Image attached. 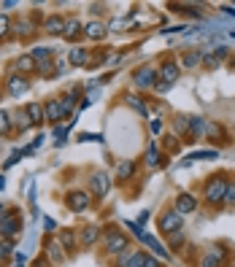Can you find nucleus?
<instances>
[{"label":"nucleus","instance_id":"obj_36","mask_svg":"<svg viewBox=\"0 0 235 267\" xmlns=\"http://www.w3.org/2000/svg\"><path fill=\"white\" fill-rule=\"evenodd\" d=\"M8 30H11V22H8L6 14H0V35H6Z\"/></svg>","mask_w":235,"mask_h":267},{"label":"nucleus","instance_id":"obj_40","mask_svg":"<svg viewBox=\"0 0 235 267\" xmlns=\"http://www.w3.org/2000/svg\"><path fill=\"white\" fill-rule=\"evenodd\" d=\"M0 208H3V205H0Z\"/></svg>","mask_w":235,"mask_h":267},{"label":"nucleus","instance_id":"obj_1","mask_svg":"<svg viewBox=\"0 0 235 267\" xmlns=\"http://www.w3.org/2000/svg\"><path fill=\"white\" fill-rule=\"evenodd\" d=\"M224 194H227V181H224L222 175H216V178H211V181L206 184V200H208L211 205L222 203Z\"/></svg>","mask_w":235,"mask_h":267},{"label":"nucleus","instance_id":"obj_7","mask_svg":"<svg viewBox=\"0 0 235 267\" xmlns=\"http://www.w3.org/2000/svg\"><path fill=\"white\" fill-rule=\"evenodd\" d=\"M27 89H30V81L24 76H8V95H11V97H19V95H24Z\"/></svg>","mask_w":235,"mask_h":267},{"label":"nucleus","instance_id":"obj_32","mask_svg":"<svg viewBox=\"0 0 235 267\" xmlns=\"http://www.w3.org/2000/svg\"><path fill=\"white\" fill-rule=\"evenodd\" d=\"M189 133H192V135H200V133H203V119H200V116H192V119H189Z\"/></svg>","mask_w":235,"mask_h":267},{"label":"nucleus","instance_id":"obj_13","mask_svg":"<svg viewBox=\"0 0 235 267\" xmlns=\"http://www.w3.org/2000/svg\"><path fill=\"white\" fill-rule=\"evenodd\" d=\"M81 22L78 19H65V30H62V35H65V41H76L78 35H81Z\"/></svg>","mask_w":235,"mask_h":267},{"label":"nucleus","instance_id":"obj_16","mask_svg":"<svg viewBox=\"0 0 235 267\" xmlns=\"http://www.w3.org/2000/svg\"><path fill=\"white\" fill-rule=\"evenodd\" d=\"M17 68H19V73H33V70H38V62L33 59V54H22L17 59Z\"/></svg>","mask_w":235,"mask_h":267},{"label":"nucleus","instance_id":"obj_29","mask_svg":"<svg viewBox=\"0 0 235 267\" xmlns=\"http://www.w3.org/2000/svg\"><path fill=\"white\" fill-rule=\"evenodd\" d=\"M11 133V114L0 111V135H8Z\"/></svg>","mask_w":235,"mask_h":267},{"label":"nucleus","instance_id":"obj_37","mask_svg":"<svg viewBox=\"0 0 235 267\" xmlns=\"http://www.w3.org/2000/svg\"><path fill=\"white\" fill-rule=\"evenodd\" d=\"M17 30H22V35H30V33H33V30H36V24H33V22H22V24H19Z\"/></svg>","mask_w":235,"mask_h":267},{"label":"nucleus","instance_id":"obj_3","mask_svg":"<svg viewBox=\"0 0 235 267\" xmlns=\"http://www.w3.org/2000/svg\"><path fill=\"white\" fill-rule=\"evenodd\" d=\"M127 248H130L127 235H122L119 229H111V232H106V251H108V254H124Z\"/></svg>","mask_w":235,"mask_h":267},{"label":"nucleus","instance_id":"obj_10","mask_svg":"<svg viewBox=\"0 0 235 267\" xmlns=\"http://www.w3.org/2000/svg\"><path fill=\"white\" fill-rule=\"evenodd\" d=\"M136 84L138 87H157V70L154 68H141L136 73Z\"/></svg>","mask_w":235,"mask_h":267},{"label":"nucleus","instance_id":"obj_23","mask_svg":"<svg viewBox=\"0 0 235 267\" xmlns=\"http://www.w3.org/2000/svg\"><path fill=\"white\" fill-rule=\"evenodd\" d=\"M181 62H184V68H197V65L203 62V54H200V52H187Z\"/></svg>","mask_w":235,"mask_h":267},{"label":"nucleus","instance_id":"obj_8","mask_svg":"<svg viewBox=\"0 0 235 267\" xmlns=\"http://www.w3.org/2000/svg\"><path fill=\"white\" fill-rule=\"evenodd\" d=\"M108 189H111V178H108L106 173H95L92 175V192L98 194V197H106Z\"/></svg>","mask_w":235,"mask_h":267},{"label":"nucleus","instance_id":"obj_20","mask_svg":"<svg viewBox=\"0 0 235 267\" xmlns=\"http://www.w3.org/2000/svg\"><path fill=\"white\" fill-rule=\"evenodd\" d=\"M143 243H146V246H149V248H152V251H154V254H157V256H162V259H165V256H168V251L162 248V243H159V240L154 238V235H143Z\"/></svg>","mask_w":235,"mask_h":267},{"label":"nucleus","instance_id":"obj_28","mask_svg":"<svg viewBox=\"0 0 235 267\" xmlns=\"http://www.w3.org/2000/svg\"><path fill=\"white\" fill-rule=\"evenodd\" d=\"M8 256H14V246L6 238H0V262H6Z\"/></svg>","mask_w":235,"mask_h":267},{"label":"nucleus","instance_id":"obj_5","mask_svg":"<svg viewBox=\"0 0 235 267\" xmlns=\"http://www.w3.org/2000/svg\"><path fill=\"white\" fill-rule=\"evenodd\" d=\"M65 203H68V208L71 210H76V213H81V210H87L89 208V194L87 192H68V197H65Z\"/></svg>","mask_w":235,"mask_h":267},{"label":"nucleus","instance_id":"obj_35","mask_svg":"<svg viewBox=\"0 0 235 267\" xmlns=\"http://www.w3.org/2000/svg\"><path fill=\"white\" fill-rule=\"evenodd\" d=\"M224 203L235 205V184H227V194H224Z\"/></svg>","mask_w":235,"mask_h":267},{"label":"nucleus","instance_id":"obj_9","mask_svg":"<svg viewBox=\"0 0 235 267\" xmlns=\"http://www.w3.org/2000/svg\"><path fill=\"white\" fill-rule=\"evenodd\" d=\"M43 116H46V122H59V119L65 116L62 103H59V100H49V103L43 105Z\"/></svg>","mask_w":235,"mask_h":267},{"label":"nucleus","instance_id":"obj_15","mask_svg":"<svg viewBox=\"0 0 235 267\" xmlns=\"http://www.w3.org/2000/svg\"><path fill=\"white\" fill-rule=\"evenodd\" d=\"M159 78H162L165 84H173V81L178 78V65L165 62V65H162V70H159Z\"/></svg>","mask_w":235,"mask_h":267},{"label":"nucleus","instance_id":"obj_4","mask_svg":"<svg viewBox=\"0 0 235 267\" xmlns=\"http://www.w3.org/2000/svg\"><path fill=\"white\" fill-rule=\"evenodd\" d=\"M159 227H162L165 235L181 232V213H176V210H165V213L159 216Z\"/></svg>","mask_w":235,"mask_h":267},{"label":"nucleus","instance_id":"obj_25","mask_svg":"<svg viewBox=\"0 0 235 267\" xmlns=\"http://www.w3.org/2000/svg\"><path fill=\"white\" fill-rule=\"evenodd\" d=\"M76 89H73V92H68V95H65V97L62 100H59V103H62V111H65V116H68V114H71V111H73V105H76Z\"/></svg>","mask_w":235,"mask_h":267},{"label":"nucleus","instance_id":"obj_33","mask_svg":"<svg viewBox=\"0 0 235 267\" xmlns=\"http://www.w3.org/2000/svg\"><path fill=\"white\" fill-rule=\"evenodd\" d=\"M192 159H216V151H195V154H189V162Z\"/></svg>","mask_w":235,"mask_h":267},{"label":"nucleus","instance_id":"obj_22","mask_svg":"<svg viewBox=\"0 0 235 267\" xmlns=\"http://www.w3.org/2000/svg\"><path fill=\"white\" fill-rule=\"evenodd\" d=\"M136 173V162H130V159H124L122 165H119V170H117V175H119V181H124V178H130V175Z\"/></svg>","mask_w":235,"mask_h":267},{"label":"nucleus","instance_id":"obj_12","mask_svg":"<svg viewBox=\"0 0 235 267\" xmlns=\"http://www.w3.org/2000/svg\"><path fill=\"white\" fill-rule=\"evenodd\" d=\"M24 114H27V119H30L33 124L46 122V116H43V105H41V103H27V105H24Z\"/></svg>","mask_w":235,"mask_h":267},{"label":"nucleus","instance_id":"obj_27","mask_svg":"<svg viewBox=\"0 0 235 267\" xmlns=\"http://www.w3.org/2000/svg\"><path fill=\"white\" fill-rule=\"evenodd\" d=\"M33 59L41 65V62H46V59H52V52H49L46 46H38V49H33Z\"/></svg>","mask_w":235,"mask_h":267},{"label":"nucleus","instance_id":"obj_18","mask_svg":"<svg viewBox=\"0 0 235 267\" xmlns=\"http://www.w3.org/2000/svg\"><path fill=\"white\" fill-rule=\"evenodd\" d=\"M100 238V229H98V224H89V227H84V232H81V243L84 246H95V240Z\"/></svg>","mask_w":235,"mask_h":267},{"label":"nucleus","instance_id":"obj_17","mask_svg":"<svg viewBox=\"0 0 235 267\" xmlns=\"http://www.w3.org/2000/svg\"><path fill=\"white\" fill-rule=\"evenodd\" d=\"M84 33H87L92 41H100V38L106 35V24H103V22H89L87 27H84Z\"/></svg>","mask_w":235,"mask_h":267},{"label":"nucleus","instance_id":"obj_19","mask_svg":"<svg viewBox=\"0 0 235 267\" xmlns=\"http://www.w3.org/2000/svg\"><path fill=\"white\" fill-rule=\"evenodd\" d=\"M71 65H73V68L89 65V52H87V49H73V52H71Z\"/></svg>","mask_w":235,"mask_h":267},{"label":"nucleus","instance_id":"obj_11","mask_svg":"<svg viewBox=\"0 0 235 267\" xmlns=\"http://www.w3.org/2000/svg\"><path fill=\"white\" fill-rule=\"evenodd\" d=\"M62 30H65L62 14H54V17H49L46 22H43V33H49V35H62Z\"/></svg>","mask_w":235,"mask_h":267},{"label":"nucleus","instance_id":"obj_2","mask_svg":"<svg viewBox=\"0 0 235 267\" xmlns=\"http://www.w3.org/2000/svg\"><path fill=\"white\" fill-rule=\"evenodd\" d=\"M22 232V221L17 213H0V238H14V235Z\"/></svg>","mask_w":235,"mask_h":267},{"label":"nucleus","instance_id":"obj_6","mask_svg":"<svg viewBox=\"0 0 235 267\" xmlns=\"http://www.w3.org/2000/svg\"><path fill=\"white\" fill-rule=\"evenodd\" d=\"M176 213H195V210H197V197H195V194H187V192H181L176 197Z\"/></svg>","mask_w":235,"mask_h":267},{"label":"nucleus","instance_id":"obj_26","mask_svg":"<svg viewBox=\"0 0 235 267\" xmlns=\"http://www.w3.org/2000/svg\"><path fill=\"white\" fill-rule=\"evenodd\" d=\"M46 254H49V259H52V262H62V254H59V243H57V240H49V243H46Z\"/></svg>","mask_w":235,"mask_h":267},{"label":"nucleus","instance_id":"obj_21","mask_svg":"<svg viewBox=\"0 0 235 267\" xmlns=\"http://www.w3.org/2000/svg\"><path fill=\"white\" fill-rule=\"evenodd\" d=\"M127 105H130V108H136L141 116H149V108L143 105V100L138 97V95H127Z\"/></svg>","mask_w":235,"mask_h":267},{"label":"nucleus","instance_id":"obj_14","mask_svg":"<svg viewBox=\"0 0 235 267\" xmlns=\"http://www.w3.org/2000/svg\"><path fill=\"white\" fill-rule=\"evenodd\" d=\"M11 124H14V127H17V130H19V133H27V130L33 127V122H30V119H27V114H24V108H22V111H14V114H11Z\"/></svg>","mask_w":235,"mask_h":267},{"label":"nucleus","instance_id":"obj_39","mask_svg":"<svg viewBox=\"0 0 235 267\" xmlns=\"http://www.w3.org/2000/svg\"><path fill=\"white\" fill-rule=\"evenodd\" d=\"M78 140H98V143H100V140H103V138H100V135H89V133H81V135H78Z\"/></svg>","mask_w":235,"mask_h":267},{"label":"nucleus","instance_id":"obj_30","mask_svg":"<svg viewBox=\"0 0 235 267\" xmlns=\"http://www.w3.org/2000/svg\"><path fill=\"white\" fill-rule=\"evenodd\" d=\"M222 251H216V254H214V251H211V254H208L206 256V259H203V267H219V262H222Z\"/></svg>","mask_w":235,"mask_h":267},{"label":"nucleus","instance_id":"obj_34","mask_svg":"<svg viewBox=\"0 0 235 267\" xmlns=\"http://www.w3.org/2000/svg\"><path fill=\"white\" fill-rule=\"evenodd\" d=\"M143 262H146V254H136V256H130L127 267H143Z\"/></svg>","mask_w":235,"mask_h":267},{"label":"nucleus","instance_id":"obj_38","mask_svg":"<svg viewBox=\"0 0 235 267\" xmlns=\"http://www.w3.org/2000/svg\"><path fill=\"white\" fill-rule=\"evenodd\" d=\"M181 243H184V235L181 232H173L171 235V246H181Z\"/></svg>","mask_w":235,"mask_h":267},{"label":"nucleus","instance_id":"obj_31","mask_svg":"<svg viewBox=\"0 0 235 267\" xmlns=\"http://www.w3.org/2000/svg\"><path fill=\"white\" fill-rule=\"evenodd\" d=\"M146 165H149V168H157V165H159V154H157V146H152V149L146 151Z\"/></svg>","mask_w":235,"mask_h":267},{"label":"nucleus","instance_id":"obj_24","mask_svg":"<svg viewBox=\"0 0 235 267\" xmlns=\"http://www.w3.org/2000/svg\"><path fill=\"white\" fill-rule=\"evenodd\" d=\"M59 246L62 248H68V251H76V238H73V232H59Z\"/></svg>","mask_w":235,"mask_h":267}]
</instances>
